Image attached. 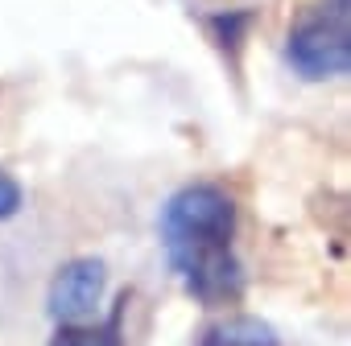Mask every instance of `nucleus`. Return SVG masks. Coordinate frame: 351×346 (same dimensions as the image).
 I'll list each match as a JSON object with an SVG mask.
<instances>
[{
    "label": "nucleus",
    "instance_id": "obj_7",
    "mask_svg": "<svg viewBox=\"0 0 351 346\" xmlns=\"http://www.w3.org/2000/svg\"><path fill=\"white\" fill-rule=\"evenodd\" d=\"M21 202H25V190H21V182L13 178L9 169H0V223H5V219H13V215L21 211Z\"/></svg>",
    "mask_w": 351,
    "mask_h": 346
},
{
    "label": "nucleus",
    "instance_id": "obj_6",
    "mask_svg": "<svg viewBox=\"0 0 351 346\" xmlns=\"http://www.w3.org/2000/svg\"><path fill=\"white\" fill-rule=\"evenodd\" d=\"M248 13H219V17H207V29H211V38L219 42V46H240V34L248 29Z\"/></svg>",
    "mask_w": 351,
    "mask_h": 346
},
{
    "label": "nucleus",
    "instance_id": "obj_5",
    "mask_svg": "<svg viewBox=\"0 0 351 346\" xmlns=\"http://www.w3.org/2000/svg\"><path fill=\"white\" fill-rule=\"evenodd\" d=\"M124 305L128 297H120L116 313L104 321V325H83V321H58L50 346H124V334H120V317H124Z\"/></svg>",
    "mask_w": 351,
    "mask_h": 346
},
{
    "label": "nucleus",
    "instance_id": "obj_4",
    "mask_svg": "<svg viewBox=\"0 0 351 346\" xmlns=\"http://www.w3.org/2000/svg\"><path fill=\"white\" fill-rule=\"evenodd\" d=\"M199 346H281V338H277V330L269 321L236 313V317H223L211 330H203Z\"/></svg>",
    "mask_w": 351,
    "mask_h": 346
},
{
    "label": "nucleus",
    "instance_id": "obj_2",
    "mask_svg": "<svg viewBox=\"0 0 351 346\" xmlns=\"http://www.w3.org/2000/svg\"><path fill=\"white\" fill-rule=\"evenodd\" d=\"M285 62L302 83H330L351 70V0H314L285 38Z\"/></svg>",
    "mask_w": 351,
    "mask_h": 346
},
{
    "label": "nucleus",
    "instance_id": "obj_1",
    "mask_svg": "<svg viewBox=\"0 0 351 346\" xmlns=\"http://www.w3.org/2000/svg\"><path fill=\"white\" fill-rule=\"evenodd\" d=\"M161 252L182 289L207 305H236L244 293V268L236 256V202L219 182L178 186L157 215Z\"/></svg>",
    "mask_w": 351,
    "mask_h": 346
},
{
    "label": "nucleus",
    "instance_id": "obj_3",
    "mask_svg": "<svg viewBox=\"0 0 351 346\" xmlns=\"http://www.w3.org/2000/svg\"><path fill=\"white\" fill-rule=\"evenodd\" d=\"M104 284H108L104 260H95V256L66 260V264L54 272V280H50V297H46L50 317H54V321H79V317H87V313L99 305Z\"/></svg>",
    "mask_w": 351,
    "mask_h": 346
}]
</instances>
